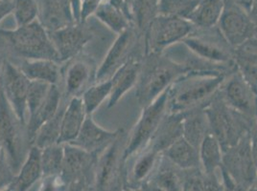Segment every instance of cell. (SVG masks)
<instances>
[{
  "label": "cell",
  "instance_id": "cell-38",
  "mask_svg": "<svg viewBox=\"0 0 257 191\" xmlns=\"http://www.w3.org/2000/svg\"><path fill=\"white\" fill-rule=\"evenodd\" d=\"M200 0H160L158 14L187 20Z\"/></svg>",
  "mask_w": 257,
  "mask_h": 191
},
{
  "label": "cell",
  "instance_id": "cell-24",
  "mask_svg": "<svg viewBox=\"0 0 257 191\" xmlns=\"http://www.w3.org/2000/svg\"><path fill=\"white\" fill-rule=\"evenodd\" d=\"M61 64L50 60H23L19 68L31 82L58 85L62 78Z\"/></svg>",
  "mask_w": 257,
  "mask_h": 191
},
{
  "label": "cell",
  "instance_id": "cell-56",
  "mask_svg": "<svg viewBox=\"0 0 257 191\" xmlns=\"http://www.w3.org/2000/svg\"><path fill=\"white\" fill-rule=\"evenodd\" d=\"M0 191H17L15 190V188L13 186V184H10V186H8L7 188H3V190H1Z\"/></svg>",
  "mask_w": 257,
  "mask_h": 191
},
{
  "label": "cell",
  "instance_id": "cell-50",
  "mask_svg": "<svg viewBox=\"0 0 257 191\" xmlns=\"http://www.w3.org/2000/svg\"><path fill=\"white\" fill-rule=\"evenodd\" d=\"M134 191H163L161 190L160 188H158L155 184H153L150 180H147L143 184H140L139 186H137L136 188H133Z\"/></svg>",
  "mask_w": 257,
  "mask_h": 191
},
{
  "label": "cell",
  "instance_id": "cell-57",
  "mask_svg": "<svg viewBox=\"0 0 257 191\" xmlns=\"http://www.w3.org/2000/svg\"><path fill=\"white\" fill-rule=\"evenodd\" d=\"M246 191H257V182L254 184L253 186H251Z\"/></svg>",
  "mask_w": 257,
  "mask_h": 191
},
{
  "label": "cell",
  "instance_id": "cell-3",
  "mask_svg": "<svg viewBox=\"0 0 257 191\" xmlns=\"http://www.w3.org/2000/svg\"><path fill=\"white\" fill-rule=\"evenodd\" d=\"M0 42L7 53L22 60H50L60 64L49 34L39 20L14 30L0 28Z\"/></svg>",
  "mask_w": 257,
  "mask_h": 191
},
{
  "label": "cell",
  "instance_id": "cell-35",
  "mask_svg": "<svg viewBox=\"0 0 257 191\" xmlns=\"http://www.w3.org/2000/svg\"><path fill=\"white\" fill-rule=\"evenodd\" d=\"M237 70L252 87L257 88V51L247 47L235 50L234 56Z\"/></svg>",
  "mask_w": 257,
  "mask_h": 191
},
{
  "label": "cell",
  "instance_id": "cell-31",
  "mask_svg": "<svg viewBox=\"0 0 257 191\" xmlns=\"http://www.w3.org/2000/svg\"><path fill=\"white\" fill-rule=\"evenodd\" d=\"M98 20L102 22L111 32L119 34L128 29L133 22L125 12L114 6L109 0L103 1L97 8L94 14Z\"/></svg>",
  "mask_w": 257,
  "mask_h": 191
},
{
  "label": "cell",
  "instance_id": "cell-23",
  "mask_svg": "<svg viewBox=\"0 0 257 191\" xmlns=\"http://www.w3.org/2000/svg\"><path fill=\"white\" fill-rule=\"evenodd\" d=\"M63 98H64L61 93L59 85H51L50 91L45 100L43 102V104L33 116L27 118L26 133L30 148L32 146L33 140L39 129L42 128L46 122L52 118L59 111Z\"/></svg>",
  "mask_w": 257,
  "mask_h": 191
},
{
  "label": "cell",
  "instance_id": "cell-34",
  "mask_svg": "<svg viewBox=\"0 0 257 191\" xmlns=\"http://www.w3.org/2000/svg\"><path fill=\"white\" fill-rule=\"evenodd\" d=\"M160 0H132L133 24L144 38L148 27L158 16Z\"/></svg>",
  "mask_w": 257,
  "mask_h": 191
},
{
  "label": "cell",
  "instance_id": "cell-12",
  "mask_svg": "<svg viewBox=\"0 0 257 191\" xmlns=\"http://www.w3.org/2000/svg\"><path fill=\"white\" fill-rule=\"evenodd\" d=\"M217 28L228 44L236 50L254 36L257 27L246 11L231 0H225V8Z\"/></svg>",
  "mask_w": 257,
  "mask_h": 191
},
{
  "label": "cell",
  "instance_id": "cell-26",
  "mask_svg": "<svg viewBox=\"0 0 257 191\" xmlns=\"http://www.w3.org/2000/svg\"><path fill=\"white\" fill-rule=\"evenodd\" d=\"M43 178L41 149L32 146L12 184L17 191H28Z\"/></svg>",
  "mask_w": 257,
  "mask_h": 191
},
{
  "label": "cell",
  "instance_id": "cell-33",
  "mask_svg": "<svg viewBox=\"0 0 257 191\" xmlns=\"http://www.w3.org/2000/svg\"><path fill=\"white\" fill-rule=\"evenodd\" d=\"M223 148L212 134L207 135L199 148L201 168L204 174L216 173L223 162Z\"/></svg>",
  "mask_w": 257,
  "mask_h": 191
},
{
  "label": "cell",
  "instance_id": "cell-36",
  "mask_svg": "<svg viewBox=\"0 0 257 191\" xmlns=\"http://www.w3.org/2000/svg\"><path fill=\"white\" fill-rule=\"evenodd\" d=\"M111 92V80L95 82L88 87L81 96L87 115H93L101 104L109 98Z\"/></svg>",
  "mask_w": 257,
  "mask_h": 191
},
{
  "label": "cell",
  "instance_id": "cell-8",
  "mask_svg": "<svg viewBox=\"0 0 257 191\" xmlns=\"http://www.w3.org/2000/svg\"><path fill=\"white\" fill-rule=\"evenodd\" d=\"M182 44L200 60L219 65H235L233 49L217 27L211 29H196Z\"/></svg>",
  "mask_w": 257,
  "mask_h": 191
},
{
  "label": "cell",
  "instance_id": "cell-51",
  "mask_svg": "<svg viewBox=\"0 0 257 191\" xmlns=\"http://www.w3.org/2000/svg\"><path fill=\"white\" fill-rule=\"evenodd\" d=\"M231 1L246 12H248L252 4V0H231Z\"/></svg>",
  "mask_w": 257,
  "mask_h": 191
},
{
  "label": "cell",
  "instance_id": "cell-20",
  "mask_svg": "<svg viewBox=\"0 0 257 191\" xmlns=\"http://www.w3.org/2000/svg\"><path fill=\"white\" fill-rule=\"evenodd\" d=\"M38 20L47 32H53L76 23L70 0H37Z\"/></svg>",
  "mask_w": 257,
  "mask_h": 191
},
{
  "label": "cell",
  "instance_id": "cell-2",
  "mask_svg": "<svg viewBox=\"0 0 257 191\" xmlns=\"http://www.w3.org/2000/svg\"><path fill=\"white\" fill-rule=\"evenodd\" d=\"M192 71L187 62H178L164 53L145 54L136 96L140 107L147 106L183 74Z\"/></svg>",
  "mask_w": 257,
  "mask_h": 191
},
{
  "label": "cell",
  "instance_id": "cell-27",
  "mask_svg": "<svg viewBox=\"0 0 257 191\" xmlns=\"http://www.w3.org/2000/svg\"><path fill=\"white\" fill-rule=\"evenodd\" d=\"M162 155L179 170L202 168L199 149L182 137L166 149Z\"/></svg>",
  "mask_w": 257,
  "mask_h": 191
},
{
  "label": "cell",
  "instance_id": "cell-32",
  "mask_svg": "<svg viewBox=\"0 0 257 191\" xmlns=\"http://www.w3.org/2000/svg\"><path fill=\"white\" fill-rule=\"evenodd\" d=\"M68 100L69 98H67L66 96L64 98L57 114L39 129L33 140L32 146H35L40 149H43L47 146L59 144V140L61 136L62 118Z\"/></svg>",
  "mask_w": 257,
  "mask_h": 191
},
{
  "label": "cell",
  "instance_id": "cell-25",
  "mask_svg": "<svg viewBox=\"0 0 257 191\" xmlns=\"http://www.w3.org/2000/svg\"><path fill=\"white\" fill-rule=\"evenodd\" d=\"M204 106L196 107L183 112L182 137L197 149H199L204 138L211 134Z\"/></svg>",
  "mask_w": 257,
  "mask_h": 191
},
{
  "label": "cell",
  "instance_id": "cell-17",
  "mask_svg": "<svg viewBox=\"0 0 257 191\" xmlns=\"http://www.w3.org/2000/svg\"><path fill=\"white\" fill-rule=\"evenodd\" d=\"M64 158L61 177L66 186L76 180H95L97 155L72 144H64Z\"/></svg>",
  "mask_w": 257,
  "mask_h": 191
},
{
  "label": "cell",
  "instance_id": "cell-13",
  "mask_svg": "<svg viewBox=\"0 0 257 191\" xmlns=\"http://www.w3.org/2000/svg\"><path fill=\"white\" fill-rule=\"evenodd\" d=\"M220 93L232 109L250 120H256L257 88L249 84L237 69L227 76Z\"/></svg>",
  "mask_w": 257,
  "mask_h": 191
},
{
  "label": "cell",
  "instance_id": "cell-40",
  "mask_svg": "<svg viewBox=\"0 0 257 191\" xmlns=\"http://www.w3.org/2000/svg\"><path fill=\"white\" fill-rule=\"evenodd\" d=\"M51 85L39 82H31L28 95H27V113L28 118L33 116L37 110L43 104L46 96L50 91Z\"/></svg>",
  "mask_w": 257,
  "mask_h": 191
},
{
  "label": "cell",
  "instance_id": "cell-22",
  "mask_svg": "<svg viewBox=\"0 0 257 191\" xmlns=\"http://www.w3.org/2000/svg\"><path fill=\"white\" fill-rule=\"evenodd\" d=\"M183 112H167L147 148H151L160 154H162L175 142L182 138L183 134Z\"/></svg>",
  "mask_w": 257,
  "mask_h": 191
},
{
  "label": "cell",
  "instance_id": "cell-29",
  "mask_svg": "<svg viewBox=\"0 0 257 191\" xmlns=\"http://www.w3.org/2000/svg\"><path fill=\"white\" fill-rule=\"evenodd\" d=\"M161 155L162 154L151 148H146L138 154L131 176L128 178V188H136L150 179L152 174L157 168Z\"/></svg>",
  "mask_w": 257,
  "mask_h": 191
},
{
  "label": "cell",
  "instance_id": "cell-28",
  "mask_svg": "<svg viewBox=\"0 0 257 191\" xmlns=\"http://www.w3.org/2000/svg\"><path fill=\"white\" fill-rule=\"evenodd\" d=\"M225 8V0H200L188 20L196 29L217 27Z\"/></svg>",
  "mask_w": 257,
  "mask_h": 191
},
{
  "label": "cell",
  "instance_id": "cell-41",
  "mask_svg": "<svg viewBox=\"0 0 257 191\" xmlns=\"http://www.w3.org/2000/svg\"><path fill=\"white\" fill-rule=\"evenodd\" d=\"M182 191H205L202 168L182 170Z\"/></svg>",
  "mask_w": 257,
  "mask_h": 191
},
{
  "label": "cell",
  "instance_id": "cell-6",
  "mask_svg": "<svg viewBox=\"0 0 257 191\" xmlns=\"http://www.w3.org/2000/svg\"><path fill=\"white\" fill-rule=\"evenodd\" d=\"M127 142L123 131L117 138L100 153L95 168V191H121L128 188L124 149Z\"/></svg>",
  "mask_w": 257,
  "mask_h": 191
},
{
  "label": "cell",
  "instance_id": "cell-14",
  "mask_svg": "<svg viewBox=\"0 0 257 191\" xmlns=\"http://www.w3.org/2000/svg\"><path fill=\"white\" fill-rule=\"evenodd\" d=\"M62 69L64 96L67 98L81 96L88 87L96 82L97 65L93 58L81 53L65 62Z\"/></svg>",
  "mask_w": 257,
  "mask_h": 191
},
{
  "label": "cell",
  "instance_id": "cell-45",
  "mask_svg": "<svg viewBox=\"0 0 257 191\" xmlns=\"http://www.w3.org/2000/svg\"><path fill=\"white\" fill-rule=\"evenodd\" d=\"M204 186L205 191H224L223 180H219L216 173L204 174Z\"/></svg>",
  "mask_w": 257,
  "mask_h": 191
},
{
  "label": "cell",
  "instance_id": "cell-30",
  "mask_svg": "<svg viewBox=\"0 0 257 191\" xmlns=\"http://www.w3.org/2000/svg\"><path fill=\"white\" fill-rule=\"evenodd\" d=\"M148 180L161 190L182 191V170L161 155L157 168Z\"/></svg>",
  "mask_w": 257,
  "mask_h": 191
},
{
  "label": "cell",
  "instance_id": "cell-9",
  "mask_svg": "<svg viewBox=\"0 0 257 191\" xmlns=\"http://www.w3.org/2000/svg\"><path fill=\"white\" fill-rule=\"evenodd\" d=\"M194 30L195 27L187 20L158 14L143 38L145 54L164 53L174 44L182 42Z\"/></svg>",
  "mask_w": 257,
  "mask_h": 191
},
{
  "label": "cell",
  "instance_id": "cell-55",
  "mask_svg": "<svg viewBox=\"0 0 257 191\" xmlns=\"http://www.w3.org/2000/svg\"><path fill=\"white\" fill-rule=\"evenodd\" d=\"M5 58H6L3 54H0V82H1V76H2V71H3V65H4Z\"/></svg>",
  "mask_w": 257,
  "mask_h": 191
},
{
  "label": "cell",
  "instance_id": "cell-58",
  "mask_svg": "<svg viewBox=\"0 0 257 191\" xmlns=\"http://www.w3.org/2000/svg\"><path fill=\"white\" fill-rule=\"evenodd\" d=\"M121 191H134L132 188H125V190H123Z\"/></svg>",
  "mask_w": 257,
  "mask_h": 191
},
{
  "label": "cell",
  "instance_id": "cell-19",
  "mask_svg": "<svg viewBox=\"0 0 257 191\" xmlns=\"http://www.w3.org/2000/svg\"><path fill=\"white\" fill-rule=\"evenodd\" d=\"M122 131L123 128H118L114 131L107 130L97 124L92 115H87L77 138L67 144L75 146L98 156L117 138Z\"/></svg>",
  "mask_w": 257,
  "mask_h": 191
},
{
  "label": "cell",
  "instance_id": "cell-7",
  "mask_svg": "<svg viewBox=\"0 0 257 191\" xmlns=\"http://www.w3.org/2000/svg\"><path fill=\"white\" fill-rule=\"evenodd\" d=\"M168 89L149 106L142 108L140 118L127 138L124 149V159L126 162L149 146L161 120L168 112Z\"/></svg>",
  "mask_w": 257,
  "mask_h": 191
},
{
  "label": "cell",
  "instance_id": "cell-53",
  "mask_svg": "<svg viewBox=\"0 0 257 191\" xmlns=\"http://www.w3.org/2000/svg\"><path fill=\"white\" fill-rule=\"evenodd\" d=\"M70 1H71V4H72L76 22H80V8H81L80 0H70Z\"/></svg>",
  "mask_w": 257,
  "mask_h": 191
},
{
  "label": "cell",
  "instance_id": "cell-48",
  "mask_svg": "<svg viewBox=\"0 0 257 191\" xmlns=\"http://www.w3.org/2000/svg\"><path fill=\"white\" fill-rule=\"evenodd\" d=\"M250 148H251V155H252V159L253 162L255 166V168L257 171V116L256 122L254 124V126L250 130Z\"/></svg>",
  "mask_w": 257,
  "mask_h": 191
},
{
  "label": "cell",
  "instance_id": "cell-42",
  "mask_svg": "<svg viewBox=\"0 0 257 191\" xmlns=\"http://www.w3.org/2000/svg\"><path fill=\"white\" fill-rule=\"evenodd\" d=\"M16 174L12 170L11 166L6 159L4 152L0 158V190L10 186L15 180Z\"/></svg>",
  "mask_w": 257,
  "mask_h": 191
},
{
  "label": "cell",
  "instance_id": "cell-11",
  "mask_svg": "<svg viewBox=\"0 0 257 191\" xmlns=\"http://www.w3.org/2000/svg\"><path fill=\"white\" fill-rule=\"evenodd\" d=\"M142 43H144L143 38L134 24L117 34L116 40L111 44L103 62L97 68L96 82L110 80Z\"/></svg>",
  "mask_w": 257,
  "mask_h": 191
},
{
  "label": "cell",
  "instance_id": "cell-39",
  "mask_svg": "<svg viewBox=\"0 0 257 191\" xmlns=\"http://www.w3.org/2000/svg\"><path fill=\"white\" fill-rule=\"evenodd\" d=\"M13 16L17 27L38 20L39 6L37 0H14Z\"/></svg>",
  "mask_w": 257,
  "mask_h": 191
},
{
  "label": "cell",
  "instance_id": "cell-37",
  "mask_svg": "<svg viewBox=\"0 0 257 191\" xmlns=\"http://www.w3.org/2000/svg\"><path fill=\"white\" fill-rule=\"evenodd\" d=\"M64 144H54L41 149L43 177L61 175L64 164Z\"/></svg>",
  "mask_w": 257,
  "mask_h": 191
},
{
  "label": "cell",
  "instance_id": "cell-54",
  "mask_svg": "<svg viewBox=\"0 0 257 191\" xmlns=\"http://www.w3.org/2000/svg\"><path fill=\"white\" fill-rule=\"evenodd\" d=\"M244 46H245V47H247V48H249V49L256 50L257 51V28L256 32H255L254 36H253V38H252L248 42L246 43ZM242 47H243V46H242Z\"/></svg>",
  "mask_w": 257,
  "mask_h": 191
},
{
  "label": "cell",
  "instance_id": "cell-49",
  "mask_svg": "<svg viewBox=\"0 0 257 191\" xmlns=\"http://www.w3.org/2000/svg\"><path fill=\"white\" fill-rule=\"evenodd\" d=\"M14 11V0H0V22Z\"/></svg>",
  "mask_w": 257,
  "mask_h": 191
},
{
  "label": "cell",
  "instance_id": "cell-18",
  "mask_svg": "<svg viewBox=\"0 0 257 191\" xmlns=\"http://www.w3.org/2000/svg\"><path fill=\"white\" fill-rule=\"evenodd\" d=\"M144 56V43H142L130 56L128 62L119 68L117 72L112 76L110 78L111 92L107 100V108L116 106L120 100L131 89L136 88L139 82Z\"/></svg>",
  "mask_w": 257,
  "mask_h": 191
},
{
  "label": "cell",
  "instance_id": "cell-47",
  "mask_svg": "<svg viewBox=\"0 0 257 191\" xmlns=\"http://www.w3.org/2000/svg\"><path fill=\"white\" fill-rule=\"evenodd\" d=\"M221 170V175H222V180L224 184V191H246V190L237 186L235 182L231 180V178L227 175V173L225 172V170Z\"/></svg>",
  "mask_w": 257,
  "mask_h": 191
},
{
  "label": "cell",
  "instance_id": "cell-4",
  "mask_svg": "<svg viewBox=\"0 0 257 191\" xmlns=\"http://www.w3.org/2000/svg\"><path fill=\"white\" fill-rule=\"evenodd\" d=\"M211 134L221 144L223 151L237 144L250 130L255 120H250L229 106L222 98L220 90L204 106Z\"/></svg>",
  "mask_w": 257,
  "mask_h": 191
},
{
  "label": "cell",
  "instance_id": "cell-5",
  "mask_svg": "<svg viewBox=\"0 0 257 191\" xmlns=\"http://www.w3.org/2000/svg\"><path fill=\"white\" fill-rule=\"evenodd\" d=\"M0 148L17 175L26 159L30 144L26 126L17 117L0 85Z\"/></svg>",
  "mask_w": 257,
  "mask_h": 191
},
{
  "label": "cell",
  "instance_id": "cell-46",
  "mask_svg": "<svg viewBox=\"0 0 257 191\" xmlns=\"http://www.w3.org/2000/svg\"><path fill=\"white\" fill-rule=\"evenodd\" d=\"M65 191H95L94 182L87 179L76 180L69 184Z\"/></svg>",
  "mask_w": 257,
  "mask_h": 191
},
{
  "label": "cell",
  "instance_id": "cell-15",
  "mask_svg": "<svg viewBox=\"0 0 257 191\" xmlns=\"http://www.w3.org/2000/svg\"><path fill=\"white\" fill-rule=\"evenodd\" d=\"M31 80H29L19 66L5 58L0 85L12 109L23 124H27V95Z\"/></svg>",
  "mask_w": 257,
  "mask_h": 191
},
{
  "label": "cell",
  "instance_id": "cell-21",
  "mask_svg": "<svg viewBox=\"0 0 257 191\" xmlns=\"http://www.w3.org/2000/svg\"><path fill=\"white\" fill-rule=\"evenodd\" d=\"M87 114L81 96L68 100L61 124L59 144H67L75 140L84 126Z\"/></svg>",
  "mask_w": 257,
  "mask_h": 191
},
{
  "label": "cell",
  "instance_id": "cell-43",
  "mask_svg": "<svg viewBox=\"0 0 257 191\" xmlns=\"http://www.w3.org/2000/svg\"><path fill=\"white\" fill-rule=\"evenodd\" d=\"M66 184H64L61 175L46 176L42 178V184L39 191H65Z\"/></svg>",
  "mask_w": 257,
  "mask_h": 191
},
{
  "label": "cell",
  "instance_id": "cell-16",
  "mask_svg": "<svg viewBox=\"0 0 257 191\" xmlns=\"http://www.w3.org/2000/svg\"><path fill=\"white\" fill-rule=\"evenodd\" d=\"M48 34L59 56L61 65L83 53L84 48L94 36L86 22H76Z\"/></svg>",
  "mask_w": 257,
  "mask_h": 191
},
{
  "label": "cell",
  "instance_id": "cell-52",
  "mask_svg": "<svg viewBox=\"0 0 257 191\" xmlns=\"http://www.w3.org/2000/svg\"><path fill=\"white\" fill-rule=\"evenodd\" d=\"M247 14H248L250 20L256 25L257 27V0H252L251 7Z\"/></svg>",
  "mask_w": 257,
  "mask_h": 191
},
{
  "label": "cell",
  "instance_id": "cell-59",
  "mask_svg": "<svg viewBox=\"0 0 257 191\" xmlns=\"http://www.w3.org/2000/svg\"><path fill=\"white\" fill-rule=\"evenodd\" d=\"M2 153H3V151H2V149L0 148V158H1V156H2Z\"/></svg>",
  "mask_w": 257,
  "mask_h": 191
},
{
  "label": "cell",
  "instance_id": "cell-1",
  "mask_svg": "<svg viewBox=\"0 0 257 191\" xmlns=\"http://www.w3.org/2000/svg\"><path fill=\"white\" fill-rule=\"evenodd\" d=\"M231 73L223 70H192L183 74L168 89V112L182 113L204 106Z\"/></svg>",
  "mask_w": 257,
  "mask_h": 191
},
{
  "label": "cell",
  "instance_id": "cell-10",
  "mask_svg": "<svg viewBox=\"0 0 257 191\" xmlns=\"http://www.w3.org/2000/svg\"><path fill=\"white\" fill-rule=\"evenodd\" d=\"M220 170H225L237 186L246 190L256 184L257 171L251 155L249 135L235 146L224 150Z\"/></svg>",
  "mask_w": 257,
  "mask_h": 191
},
{
  "label": "cell",
  "instance_id": "cell-44",
  "mask_svg": "<svg viewBox=\"0 0 257 191\" xmlns=\"http://www.w3.org/2000/svg\"><path fill=\"white\" fill-rule=\"evenodd\" d=\"M103 1L105 0H80V22L86 23Z\"/></svg>",
  "mask_w": 257,
  "mask_h": 191
}]
</instances>
